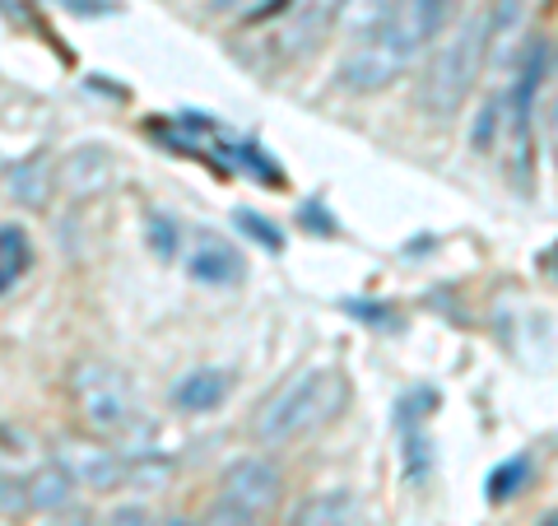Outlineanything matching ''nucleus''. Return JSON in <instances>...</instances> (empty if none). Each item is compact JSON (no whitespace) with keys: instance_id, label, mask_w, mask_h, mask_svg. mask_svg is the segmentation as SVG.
Returning <instances> with one entry per match:
<instances>
[{"instance_id":"bb28decb","label":"nucleus","mask_w":558,"mask_h":526,"mask_svg":"<svg viewBox=\"0 0 558 526\" xmlns=\"http://www.w3.org/2000/svg\"><path fill=\"white\" fill-rule=\"evenodd\" d=\"M215 14H233V10H247V0H209Z\"/></svg>"},{"instance_id":"b1692460","label":"nucleus","mask_w":558,"mask_h":526,"mask_svg":"<svg viewBox=\"0 0 558 526\" xmlns=\"http://www.w3.org/2000/svg\"><path fill=\"white\" fill-rule=\"evenodd\" d=\"M43 526H94V517L70 503V507H61V513H51V522H43Z\"/></svg>"},{"instance_id":"9b49d317","label":"nucleus","mask_w":558,"mask_h":526,"mask_svg":"<svg viewBox=\"0 0 558 526\" xmlns=\"http://www.w3.org/2000/svg\"><path fill=\"white\" fill-rule=\"evenodd\" d=\"M186 271H191V279H201V285H233V279L242 275V252L229 238L201 234L196 248H191V256H186Z\"/></svg>"},{"instance_id":"f3484780","label":"nucleus","mask_w":558,"mask_h":526,"mask_svg":"<svg viewBox=\"0 0 558 526\" xmlns=\"http://www.w3.org/2000/svg\"><path fill=\"white\" fill-rule=\"evenodd\" d=\"M526 485H531V457H508L502 466L488 470V499H494V503L517 499Z\"/></svg>"},{"instance_id":"2eb2a0df","label":"nucleus","mask_w":558,"mask_h":526,"mask_svg":"<svg viewBox=\"0 0 558 526\" xmlns=\"http://www.w3.org/2000/svg\"><path fill=\"white\" fill-rule=\"evenodd\" d=\"M33 266V242L24 234V224H0V289H14Z\"/></svg>"},{"instance_id":"20e7f679","label":"nucleus","mask_w":558,"mask_h":526,"mask_svg":"<svg viewBox=\"0 0 558 526\" xmlns=\"http://www.w3.org/2000/svg\"><path fill=\"white\" fill-rule=\"evenodd\" d=\"M70 406H75L80 425L89 429L94 438H126L135 429V396H131V382L117 363L108 359H80L70 368Z\"/></svg>"},{"instance_id":"4be33fe9","label":"nucleus","mask_w":558,"mask_h":526,"mask_svg":"<svg viewBox=\"0 0 558 526\" xmlns=\"http://www.w3.org/2000/svg\"><path fill=\"white\" fill-rule=\"evenodd\" d=\"M238 224H242V229H247L256 242H266L270 252H279V248H284V238H279V234H275V229H270V224L260 219V215H252V210H238Z\"/></svg>"},{"instance_id":"4468645a","label":"nucleus","mask_w":558,"mask_h":526,"mask_svg":"<svg viewBox=\"0 0 558 526\" xmlns=\"http://www.w3.org/2000/svg\"><path fill=\"white\" fill-rule=\"evenodd\" d=\"M359 513H354V499L340 494V489H326V494H312L293 507L289 526H354Z\"/></svg>"},{"instance_id":"39448f33","label":"nucleus","mask_w":558,"mask_h":526,"mask_svg":"<svg viewBox=\"0 0 558 526\" xmlns=\"http://www.w3.org/2000/svg\"><path fill=\"white\" fill-rule=\"evenodd\" d=\"M340 10H344V0H289L284 20L275 28V51L284 61L312 51L330 33V24L340 20Z\"/></svg>"},{"instance_id":"c85d7f7f","label":"nucleus","mask_w":558,"mask_h":526,"mask_svg":"<svg viewBox=\"0 0 558 526\" xmlns=\"http://www.w3.org/2000/svg\"><path fill=\"white\" fill-rule=\"evenodd\" d=\"M539 526H558V507H554V513H549L545 522H539Z\"/></svg>"},{"instance_id":"f8f14e48","label":"nucleus","mask_w":558,"mask_h":526,"mask_svg":"<svg viewBox=\"0 0 558 526\" xmlns=\"http://www.w3.org/2000/svg\"><path fill=\"white\" fill-rule=\"evenodd\" d=\"M229 373L223 368H196V373H186L178 387H172V406L182 415H205V410H219L223 396H229Z\"/></svg>"},{"instance_id":"aec40b11","label":"nucleus","mask_w":558,"mask_h":526,"mask_svg":"<svg viewBox=\"0 0 558 526\" xmlns=\"http://www.w3.org/2000/svg\"><path fill=\"white\" fill-rule=\"evenodd\" d=\"M0 513H5V522H20L24 513H33L28 476H14V470H5V480H0Z\"/></svg>"},{"instance_id":"cd10ccee","label":"nucleus","mask_w":558,"mask_h":526,"mask_svg":"<svg viewBox=\"0 0 558 526\" xmlns=\"http://www.w3.org/2000/svg\"><path fill=\"white\" fill-rule=\"evenodd\" d=\"M163 526H201V522H186V517H163Z\"/></svg>"},{"instance_id":"a878e982","label":"nucleus","mask_w":558,"mask_h":526,"mask_svg":"<svg viewBox=\"0 0 558 526\" xmlns=\"http://www.w3.org/2000/svg\"><path fill=\"white\" fill-rule=\"evenodd\" d=\"M549 150H554V164H558V98L549 103Z\"/></svg>"},{"instance_id":"1a4fd4ad","label":"nucleus","mask_w":558,"mask_h":526,"mask_svg":"<svg viewBox=\"0 0 558 526\" xmlns=\"http://www.w3.org/2000/svg\"><path fill=\"white\" fill-rule=\"evenodd\" d=\"M531 0H488L484 5V28H488V65H512L517 43L526 28Z\"/></svg>"},{"instance_id":"dca6fc26","label":"nucleus","mask_w":558,"mask_h":526,"mask_svg":"<svg viewBox=\"0 0 558 526\" xmlns=\"http://www.w3.org/2000/svg\"><path fill=\"white\" fill-rule=\"evenodd\" d=\"M172 480V462L159 457V452H135L126 462V480L121 489H131V494H159V489Z\"/></svg>"},{"instance_id":"6e6552de","label":"nucleus","mask_w":558,"mask_h":526,"mask_svg":"<svg viewBox=\"0 0 558 526\" xmlns=\"http://www.w3.org/2000/svg\"><path fill=\"white\" fill-rule=\"evenodd\" d=\"M117 178V159L102 145H75L70 154H61L57 164V187L70 201H94L112 187Z\"/></svg>"},{"instance_id":"393cba45","label":"nucleus","mask_w":558,"mask_h":526,"mask_svg":"<svg viewBox=\"0 0 558 526\" xmlns=\"http://www.w3.org/2000/svg\"><path fill=\"white\" fill-rule=\"evenodd\" d=\"M396 5V0H363V10H359V28H368V24H377L381 14H387Z\"/></svg>"},{"instance_id":"423d86ee","label":"nucleus","mask_w":558,"mask_h":526,"mask_svg":"<svg viewBox=\"0 0 558 526\" xmlns=\"http://www.w3.org/2000/svg\"><path fill=\"white\" fill-rule=\"evenodd\" d=\"M57 462L75 476L84 489H94V494H112L126 480V462L117 457L112 447H102L98 438H61L57 443Z\"/></svg>"},{"instance_id":"0eeeda50","label":"nucleus","mask_w":558,"mask_h":526,"mask_svg":"<svg viewBox=\"0 0 558 526\" xmlns=\"http://www.w3.org/2000/svg\"><path fill=\"white\" fill-rule=\"evenodd\" d=\"M279 494H284V476H279V466L266 457H238V462L223 466V476H219V499L247 503L266 517L275 513Z\"/></svg>"},{"instance_id":"9d476101","label":"nucleus","mask_w":558,"mask_h":526,"mask_svg":"<svg viewBox=\"0 0 558 526\" xmlns=\"http://www.w3.org/2000/svg\"><path fill=\"white\" fill-rule=\"evenodd\" d=\"M51 191H61V187H57V164L47 154H28V159L5 168V196L20 210H47Z\"/></svg>"},{"instance_id":"7ed1b4c3","label":"nucleus","mask_w":558,"mask_h":526,"mask_svg":"<svg viewBox=\"0 0 558 526\" xmlns=\"http://www.w3.org/2000/svg\"><path fill=\"white\" fill-rule=\"evenodd\" d=\"M484 65H488V28L480 10L465 24H457V33L442 38L438 51H433L424 80H418V108L428 117H457L465 98L475 94Z\"/></svg>"},{"instance_id":"f03ea898","label":"nucleus","mask_w":558,"mask_h":526,"mask_svg":"<svg viewBox=\"0 0 558 526\" xmlns=\"http://www.w3.org/2000/svg\"><path fill=\"white\" fill-rule=\"evenodd\" d=\"M424 47H428V38L410 20L405 0H396L377 24L359 28V43L349 47V57L340 61V84L349 94H381L418 61Z\"/></svg>"},{"instance_id":"a211bd4d","label":"nucleus","mask_w":558,"mask_h":526,"mask_svg":"<svg viewBox=\"0 0 558 526\" xmlns=\"http://www.w3.org/2000/svg\"><path fill=\"white\" fill-rule=\"evenodd\" d=\"M405 10H410V20L418 24V33L433 43V38H442V28L451 20H457L461 0H405Z\"/></svg>"},{"instance_id":"6ab92c4d","label":"nucleus","mask_w":558,"mask_h":526,"mask_svg":"<svg viewBox=\"0 0 558 526\" xmlns=\"http://www.w3.org/2000/svg\"><path fill=\"white\" fill-rule=\"evenodd\" d=\"M201 526H266V513H256L247 503H233V499H215L201 513Z\"/></svg>"},{"instance_id":"412c9836","label":"nucleus","mask_w":558,"mask_h":526,"mask_svg":"<svg viewBox=\"0 0 558 526\" xmlns=\"http://www.w3.org/2000/svg\"><path fill=\"white\" fill-rule=\"evenodd\" d=\"M149 248L154 252H159L163 261H172V256H178V219H172V215H163V210H149Z\"/></svg>"},{"instance_id":"ddd939ff","label":"nucleus","mask_w":558,"mask_h":526,"mask_svg":"<svg viewBox=\"0 0 558 526\" xmlns=\"http://www.w3.org/2000/svg\"><path fill=\"white\" fill-rule=\"evenodd\" d=\"M75 476L51 457V462H43L38 470L28 476V503H33V513H43V517H51V513H61V507H70V499H75Z\"/></svg>"},{"instance_id":"5701e85b","label":"nucleus","mask_w":558,"mask_h":526,"mask_svg":"<svg viewBox=\"0 0 558 526\" xmlns=\"http://www.w3.org/2000/svg\"><path fill=\"white\" fill-rule=\"evenodd\" d=\"M102 526H149V513L140 503H121V507H112V513L102 517Z\"/></svg>"},{"instance_id":"f257e3e1","label":"nucleus","mask_w":558,"mask_h":526,"mask_svg":"<svg viewBox=\"0 0 558 526\" xmlns=\"http://www.w3.org/2000/svg\"><path fill=\"white\" fill-rule=\"evenodd\" d=\"M349 406V378L340 368H303L293 382H284L266 406L256 410V443L266 447H284V443H299V438L317 433L322 425H330L340 410Z\"/></svg>"}]
</instances>
